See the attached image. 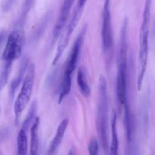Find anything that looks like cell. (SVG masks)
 <instances>
[{
    "mask_svg": "<svg viewBox=\"0 0 155 155\" xmlns=\"http://www.w3.org/2000/svg\"><path fill=\"white\" fill-rule=\"evenodd\" d=\"M151 3H152V0H145L142 22L141 24L140 31H139V56H138L137 77L138 91H140L142 89L145 72H146L147 63H148Z\"/></svg>",
    "mask_w": 155,
    "mask_h": 155,
    "instance_id": "cell-1",
    "label": "cell"
},
{
    "mask_svg": "<svg viewBox=\"0 0 155 155\" xmlns=\"http://www.w3.org/2000/svg\"><path fill=\"white\" fill-rule=\"evenodd\" d=\"M96 129L98 139L103 150L109 149L108 139V94L105 77L101 75L98 79V97L96 112Z\"/></svg>",
    "mask_w": 155,
    "mask_h": 155,
    "instance_id": "cell-2",
    "label": "cell"
},
{
    "mask_svg": "<svg viewBox=\"0 0 155 155\" xmlns=\"http://www.w3.org/2000/svg\"><path fill=\"white\" fill-rule=\"evenodd\" d=\"M127 20L123 24L121 29L120 42L117 57V97L120 107L127 104Z\"/></svg>",
    "mask_w": 155,
    "mask_h": 155,
    "instance_id": "cell-3",
    "label": "cell"
},
{
    "mask_svg": "<svg viewBox=\"0 0 155 155\" xmlns=\"http://www.w3.org/2000/svg\"><path fill=\"white\" fill-rule=\"evenodd\" d=\"M86 31H87V25L84 26L78 36L76 39L72 49L71 50L69 55L66 61V68H65L64 73L63 79H62L61 86L60 92L58 97V104H61V101L68 96V94L71 92V81H72V75L77 68V62H78L79 56H80V50L82 45L84 42L85 36H86Z\"/></svg>",
    "mask_w": 155,
    "mask_h": 155,
    "instance_id": "cell-4",
    "label": "cell"
},
{
    "mask_svg": "<svg viewBox=\"0 0 155 155\" xmlns=\"http://www.w3.org/2000/svg\"><path fill=\"white\" fill-rule=\"evenodd\" d=\"M87 0H77V4L74 6L73 9L72 14L70 17L69 21L64 29H63L61 33V37L59 39L58 43L57 49H56L55 55H54V59L52 61V64L55 65L57 62L58 61L59 59L63 54L64 51L68 47L71 38L74 33L75 28L77 27V24H79V21L81 19L82 15L84 12L85 6Z\"/></svg>",
    "mask_w": 155,
    "mask_h": 155,
    "instance_id": "cell-5",
    "label": "cell"
},
{
    "mask_svg": "<svg viewBox=\"0 0 155 155\" xmlns=\"http://www.w3.org/2000/svg\"><path fill=\"white\" fill-rule=\"evenodd\" d=\"M35 68L34 64H30L27 67L25 77L22 82V86L20 90L17 99L14 104V113H15V124L18 125L20 122V118L24 109L28 105L33 93L35 80Z\"/></svg>",
    "mask_w": 155,
    "mask_h": 155,
    "instance_id": "cell-6",
    "label": "cell"
},
{
    "mask_svg": "<svg viewBox=\"0 0 155 155\" xmlns=\"http://www.w3.org/2000/svg\"><path fill=\"white\" fill-rule=\"evenodd\" d=\"M110 0H104L102 11V27H101V39L102 48L107 63L111 61L113 55V29H112L111 15L110 8Z\"/></svg>",
    "mask_w": 155,
    "mask_h": 155,
    "instance_id": "cell-7",
    "label": "cell"
},
{
    "mask_svg": "<svg viewBox=\"0 0 155 155\" xmlns=\"http://www.w3.org/2000/svg\"><path fill=\"white\" fill-rule=\"evenodd\" d=\"M26 41L25 33L21 29H15L8 35L2 54V61L14 62L22 54Z\"/></svg>",
    "mask_w": 155,
    "mask_h": 155,
    "instance_id": "cell-8",
    "label": "cell"
},
{
    "mask_svg": "<svg viewBox=\"0 0 155 155\" xmlns=\"http://www.w3.org/2000/svg\"><path fill=\"white\" fill-rule=\"evenodd\" d=\"M75 1L76 0H64V1L61 8L60 15H59L58 18L56 21L55 25H54L52 31V36L54 41L56 40L59 36V35L61 33L62 30L64 27L65 24L68 21V19L69 18L71 8H72Z\"/></svg>",
    "mask_w": 155,
    "mask_h": 155,
    "instance_id": "cell-9",
    "label": "cell"
},
{
    "mask_svg": "<svg viewBox=\"0 0 155 155\" xmlns=\"http://www.w3.org/2000/svg\"><path fill=\"white\" fill-rule=\"evenodd\" d=\"M68 123H69V120L66 118V119H64L58 125L54 139L50 144L49 150H48L49 154H54L61 145L65 133H66L67 128L68 127Z\"/></svg>",
    "mask_w": 155,
    "mask_h": 155,
    "instance_id": "cell-10",
    "label": "cell"
},
{
    "mask_svg": "<svg viewBox=\"0 0 155 155\" xmlns=\"http://www.w3.org/2000/svg\"><path fill=\"white\" fill-rule=\"evenodd\" d=\"M28 65H29L28 58H24L22 60V61H21V65H20L18 74H17L16 77L12 80V81L11 82L10 96L12 97V98H13L16 89H18V86L21 85V83H22L24 77H25V74H26V72H27V69Z\"/></svg>",
    "mask_w": 155,
    "mask_h": 155,
    "instance_id": "cell-11",
    "label": "cell"
},
{
    "mask_svg": "<svg viewBox=\"0 0 155 155\" xmlns=\"http://www.w3.org/2000/svg\"><path fill=\"white\" fill-rule=\"evenodd\" d=\"M40 119L36 117L30 127V153L32 155H36L39 148V127Z\"/></svg>",
    "mask_w": 155,
    "mask_h": 155,
    "instance_id": "cell-12",
    "label": "cell"
},
{
    "mask_svg": "<svg viewBox=\"0 0 155 155\" xmlns=\"http://www.w3.org/2000/svg\"><path fill=\"white\" fill-rule=\"evenodd\" d=\"M77 81L79 90H80L81 95L85 98H88L90 96V86H89V83H88L87 75H86V71L84 67H80L78 69Z\"/></svg>",
    "mask_w": 155,
    "mask_h": 155,
    "instance_id": "cell-13",
    "label": "cell"
},
{
    "mask_svg": "<svg viewBox=\"0 0 155 155\" xmlns=\"http://www.w3.org/2000/svg\"><path fill=\"white\" fill-rule=\"evenodd\" d=\"M117 113L115 110H113L111 115V121H110V129H111V139L109 149L110 154L117 155L118 154V148H119V139H118L117 130Z\"/></svg>",
    "mask_w": 155,
    "mask_h": 155,
    "instance_id": "cell-14",
    "label": "cell"
},
{
    "mask_svg": "<svg viewBox=\"0 0 155 155\" xmlns=\"http://www.w3.org/2000/svg\"><path fill=\"white\" fill-rule=\"evenodd\" d=\"M36 112H37V101H36V100H34L32 102L31 105H30V109H29L28 112H27V116L24 118L21 129L24 130L26 132L28 131V130L30 128L34 120L36 119Z\"/></svg>",
    "mask_w": 155,
    "mask_h": 155,
    "instance_id": "cell-15",
    "label": "cell"
},
{
    "mask_svg": "<svg viewBox=\"0 0 155 155\" xmlns=\"http://www.w3.org/2000/svg\"><path fill=\"white\" fill-rule=\"evenodd\" d=\"M13 62L3 61L2 64L0 67V90L5 87L8 80L9 75L12 71Z\"/></svg>",
    "mask_w": 155,
    "mask_h": 155,
    "instance_id": "cell-16",
    "label": "cell"
},
{
    "mask_svg": "<svg viewBox=\"0 0 155 155\" xmlns=\"http://www.w3.org/2000/svg\"><path fill=\"white\" fill-rule=\"evenodd\" d=\"M18 154L26 155L28 151V144H27V132L21 129L18 136Z\"/></svg>",
    "mask_w": 155,
    "mask_h": 155,
    "instance_id": "cell-17",
    "label": "cell"
},
{
    "mask_svg": "<svg viewBox=\"0 0 155 155\" xmlns=\"http://www.w3.org/2000/svg\"><path fill=\"white\" fill-rule=\"evenodd\" d=\"M33 2H34V0H25L24 6H23L22 13H21V16H20V18H19L20 21H21V22L20 23H22L23 21H24L27 13H28V12L30 11V8H31L32 5H33Z\"/></svg>",
    "mask_w": 155,
    "mask_h": 155,
    "instance_id": "cell-18",
    "label": "cell"
},
{
    "mask_svg": "<svg viewBox=\"0 0 155 155\" xmlns=\"http://www.w3.org/2000/svg\"><path fill=\"white\" fill-rule=\"evenodd\" d=\"M98 148H99V145H98V141L95 139H92L89 142L88 150H89V154L91 155H96L98 153Z\"/></svg>",
    "mask_w": 155,
    "mask_h": 155,
    "instance_id": "cell-19",
    "label": "cell"
},
{
    "mask_svg": "<svg viewBox=\"0 0 155 155\" xmlns=\"http://www.w3.org/2000/svg\"><path fill=\"white\" fill-rule=\"evenodd\" d=\"M15 1V0H7L2 6L3 12H8V11L11 9V8H12V5H13L14 2Z\"/></svg>",
    "mask_w": 155,
    "mask_h": 155,
    "instance_id": "cell-20",
    "label": "cell"
},
{
    "mask_svg": "<svg viewBox=\"0 0 155 155\" xmlns=\"http://www.w3.org/2000/svg\"><path fill=\"white\" fill-rule=\"evenodd\" d=\"M5 32L4 30L0 31V45H1V43L2 42L3 39H5Z\"/></svg>",
    "mask_w": 155,
    "mask_h": 155,
    "instance_id": "cell-21",
    "label": "cell"
},
{
    "mask_svg": "<svg viewBox=\"0 0 155 155\" xmlns=\"http://www.w3.org/2000/svg\"><path fill=\"white\" fill-rule=\"evenodd\" d=\"M0 114H1V107H0Z\"/></svg>",
    "mask_w": 155,
    "mask_h": 155,
    "instance_id": "cell-22",
    "label": "cell"
}]
</instances>
